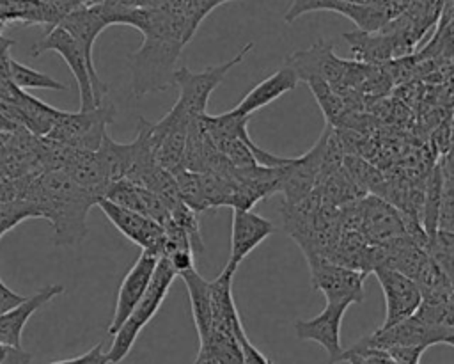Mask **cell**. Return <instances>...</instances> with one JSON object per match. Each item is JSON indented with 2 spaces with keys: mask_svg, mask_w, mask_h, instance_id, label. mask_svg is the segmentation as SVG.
<instances>
[{
  "mask_svg": "<svg viewBox=\"0 0 454 364\" xmlns=\"http://www.w3.org/2000/svg\"><path fill=\"white\" fill-rule=\"evenodd\" d=\"M275 226L254 213L252 210H232V231H231V252L227 266L238 270L241 261L270 234H273Z\"/></svg>",
  "mask_w": 454,
  "mask_h": 364,
  "instance_id": "5bb4252c",
  "label": "cell"
},
{
  "mask_svg": "<svg viewBox=\"0 0 454 364\" xmlns=\"http://www.w3.org/2000/svg\"><path fill=\"white\" fill-rule=\"evenodd\" d=\"M199 119V117H197ZM195 119L190 117L181 107L174 103V107L158 121L153 123L151 128V142L158 165L165 170L176 174L183 170L184 147L190 124Z\"/></svg>",
  "mask_w": 454,
  "mask_h": 364,
  "instance_id": "ba28073f",
  "label": "cell"
},
{
  "mask_svg": "<svg viewBox=\"0 0 454 364\" xmlns=\"http://www.w3.org/2000/svg\"><path fill=\"white\" fill-rule=\"evenodd\" d=\"M7 76L11 78V83L16 85L20 91L23 89H51V91H64L66 85L55 78H51L50 75L39 73L14 59H7Z\"/></svg>",
  "mask_w": 454,
  "mask_h": 364,
  "instance_id": "603a6c76",
  "label": "cell"
},
{
  "mask_svg": "<svg viewBox=\"0 0 454 364\" xmlns=\"http://www.w3.org/2000/svg\"><path fill=\"white\" fill-rule=\"evenodd\" d=\"M372 273L385 297V320L380 328L394 327L417 313L422 304V291L413 279L388 266H376Z\"/></svg>",
  "mask_w": 454,
  "mask_h": 364,
  "instance_id": "30bf717a",
  "label": "cell"
},
{
  "mask_svg": "<svg viewBox=\"0 0 454 364\" xmlns=\"http://www.w3.org/2000/svg\"><path fill=\"white\" fill-rule=\"evenodd\" d=\"M11 107L14 108V114L18 115V119H21L30 131L43 135V137L53 128V124L60 114V110L25 94L20 89L14 92Z\"/></svg>",
  "mask_w": 454,
  "mask_h": 364,
  "instance_id": "44dd1931",
  "label": "cell"
},
{
  "mask_svg": "<svg viewBox=\"0 0 454 364\" xmlns=\"http://www.w3.org/2000/svg\"><path fill=\"white\" fill-rule=\"evenodd\" d=\"M115 108L112 105H101L87 112H62L59 114L53 128L44 135L57 144L96 151L106 135V126L114 121Z\"/></svg>",
  "mask_w": 454,
  "mask_h": 364,
  "instance_id": "8992f818",
  "label": "cell"
},
{
  "mask_svg": "<svg viewBox=\"0 0 454 364\" xmlns=\"http://www.w3.org/2000/svg\"><path fill=\"white\" fill-rule=\"evenodd\" d=\"M96 348H98V344L94 346V348H90L87 353H83V355H78V357H73V359H66V360H57V362H50V364H87L92 357H94V353H96Z\"/></svg>",
  "mask_w": 454,
  "mask_h": 364,
  "instance_id": "4316f807",
  "label": "cell"
},
{
  "mask_svg": "<svg viewBox=\"0 0 454 364\" xmlns=\"http://www.w3.org/2000/svg\"><path fill=\"white\" fill-rule=\"evenodd\" d=\"M25 218H39V213L30 201L0 199V236Z\"/></svg>",
  "mask_w": 454,
  "mask_h": 364,
  "instance_id": "d4e9b609",
  "label": "cell"
},
{
  "mask_svg": "<svg viewBox=\"0 0 454 364\" xmlns=\"http://www.w3.org/2000/svg\"><path fill=\"white\" fill-rule=\"evenodd\" d=\"M236 270L231 266H223L222 273L209 281V297H211V311H213V330H222L234 334L243 328L239 320L234 295H232V279Z\"/></svg>",
  "mask_w": 454,
  "mask_h": 364,
  "instance_id": "ac0fdd59",
  "label": "cell"
},
{
  "mask_svg": "<svg viewBox=\"0 0 454 364\" xmlns=\"http://www.w3.org/2000/svg\"><path fill=\"white\" fill-rule=\"evenodd\" d=\"M20 199L34 204L39 217L53 227L59 247H74L87 236V213L99 197L73 181L64 170H41L28 176Z\"/></svg>",
  "mask_w": 454,
  "mask_h": 364,
  "instance_id": "6da1fadb",
  "label": "cell"
},
{
  "mask_svg": "<svg viewBox=\"0 0 454 364\" xmlns=\"http://www.w3.org/2000/svg\"><path fill=\"white\" fill-rule=\"evenodd\" d=\"M9 350H11V346L0 343V364L5 362V359H7V355H9Z\"/></svg>",
  "mask_w": 454,
  "mask_h": 364,
  "instance_id": "f1b7e54d",
  "label": "cell"
},
{
  "mask_svg": "<svg viewBox=\"0 0 454 364\" xmlns=\"http://www.w3.org/2000/svg\"><path fill=\"white\" fill-rule=\"evenodd\" d=\"M298 83H300L298 71L286 60V64L280 69H277L273 75H270L268 78H264L257 85H254L243 96V99L238 103V107H234V110L241 115L250 117L255 110L270 105L271 101H275L287 91L294 89Z\"/></svg>",
  "mask_w": 454,
  "mask_h": 364,
  "instance_id": "e0dca14e",
  "label": "cell"
},
{
  "mask_svg": "<svg viewBox=\"0 0 454 364\" xmlns=\"http://www.w3.org/2000/svg\"><path fill=\"white\" fill-rule=\"evenodd\" d=\"M314 289L321 291L326 302L360 304L364 300V281L367 273L332 263L321 256L307 257Z\"/></svg>",
  "mask_w": 454,
  "mask_h": 364,
  "instance_id": "52a82bcc",
  "label": "cell"
},
{
  "mask_svg": "<svg viewBox=\"0 0 454 364\" xmlns=\"http://www.w3.org/2000/svg\"><path fill=\"white\" fill-rule=\"evenodd\" d=\"M348 307H349L348 304L326 302L325 309L317 316L310 320L294 321V332L298 339L314 341L321 344L330 357V364L339 362L344 352L340 346V325Z\"/></svg>",
  "mask_w": 454,
  "mask_h": 364,
  "instance_id": "7c38bea8",
  "label": "cell"
},
{
  "mask_svg": "<svg viewBox=\"0 0 454 364\" xmlns=\"http://www.w3.org/2000/svg\"><path fill=\"white\" fill-rule=\"evenodd\" d=\"M94 153H96L99 167L110 185L119 179H124L128 176V172L133 165L135 146H133V142H128V144L115 142L106 133L103 137L99 147Z\"/></svg>",
  "mask_w": 454,
  "mask_h": 364,
  "instance_id": "7402d4cb",
  "label": "cell"
},
{
  "mask_svg": "<svg viewBox=\"0 0 454 364\" xmlns=\"http://www.w3.org/2000/svg\"><path fill=\"white\" fill-rule=\"evenodd\" d=\"M145 2H147V5H149V2H151V0H145Z\"/></svg>",
  "mask_w": 454,
  "mask_h": 364,
  "instance_id": "4dcf8cb0",
  "label": "cell"
},
{
  "mask_svg": "<svg viewBox=\"0 0 454 364\" xmlns=\"http://www.w3.org/2000/svg\"><path fill=\"white\" fill-rule=\"evenodd\" d=\"M43 51H57L73 71L78 83V94H80L78 110L87 112L103 105V96L108 92V87L98 76L94 62H90L85 57L83 50L71 37L69 32L55 25L50 32H46V36L41 41H37L30 48V55L34 57L41 55Z\"/></svg>",
  "mask_w": 454,
  "mask_h": 364,
  "instance_id": "3957f363",
  "label": "cell"
},
{
  "mask_svg": "<svg viewBox=\"0 0 454 364\" xmlns=\"http://www.w3.org/2000/svg\"><path fill=\"white\" fill-rule=\"evenodd\" d=\"M105 197L126 210L137 211V213L158 222L161 227H165L172 222L168 208L156 194H153L147 188L138 186L128 179H119L115 183H110L105 190Z\"/></svg>",
  "mask_w": 454,
  "mask_h": 364,
  "instance_id": "9a60e30c",
  "label": "cell"
},
{
  "mask_svg": "<svg viewBox=\"0 0 454 364\" xmlns=\"http://www.w3.org/2000/svg\"><path fill=\"white\" fill-rule=\"evenodd\" d=\"M312 11H333L349 18L358 30L376 32L401 12L387 5H365L346 0H293L284 14L286 23H293L296 18Z\"/></svg>",
  "mask_w": 454,
  "mask_h": 364,
  "instance_id": "9c48e42d",
  "label": "cell"
},
{
  "mask_svg": "<svg viewBox=\"0 0 454 364\" xmlns=\"http://www.w3.org/2000/svg\"><path fill=\"white\" fill-rule=\"evenodd\" d=\"M158 261H160L158 256L142 250V254L137 257L133 266L128 270V273L124 275L119 286L114 318H112V323L108 325V334L114 336L121 328V325L128 320V316L131 314V311L135 309L142 295L145 293Z\"/></svg>",
  "mask_w": 454,
  "mask_h": 364,
  "instance_id": "4fadbf2b",
  "label": "cell"
},
{
  "mask_svg": "<svg viewBox=\"0 0 454 364\" xmlns=\"http://www.w3.org/2000/svg\"><path fill=\"white\" fill-rule=\"evenodd\" d=\"M96 206H99V210L105 213V217L114 224V227L121 234H124L129 241L138 245L144 252H151L158 257L163 256L165 229L158 222L137 211L126 210L108 201L106 197H101Z\"/></svg>",
  "mask_w": 454,
  "mask_h": 364,
  "instance_id": "8fae6325",
  "label": "cell"
},
{
  "mask_svg": "<svg viewBox=\"0 0 454 364\" xmlns=\"http://www.w3.org/2000/svg\"><path fill=\"white\" fill-rule=\"evenodd\" d=\"M23 298H25V297H21V295L14 293L11 288H7L5 282H4L2 277H0V314L5 313V311H9V309H12V307L18 305L20 302H23Z\"/></svg>",
  "mask_w": 454,
  "mask_h": 364,
  "instance_id": "484cf974",
  "label": "cell"
},
{
  "mask_svg": "<svg viewBox=\"0 0 454 364\" xmlns=\"http://www.w3.org/2000/svg\"><path fill=\"white\" fill-rule=\"evenodd\" d=\"M307 85L310 87V91L314 92L323 114L326 115L328 124L333 128L339 124V121L342 119V114L346 110V103L344 99L319 76H310L305 80Z\"/></svg>",
  "mask_w": 454,
  "mask_h": 364,
  "instance_id": "cb8c5ba5",
  "label": "cell"
},
{
  "mask_svg": "<svg viewBox=\"0 0 454 364\" xmlns=\"http://www.w3.org/2000/svg\"><path fill=\"white\" fill-rule=\"evenodd\" d=\"M57 25L71 34V37L83 50L85 57L92 62L94 41L110 23L103 14L99 4H94V5H83L69 11L67 14L62 16V20Z\"/></svg>",
  "mask_w": 454,
  "mask_h": 364,
  "instance_id": "d6986e66",
  "label": "cell"
},
{
  "mask_svg": "<svg viewBox=\"0 0 454 364\" xmlns=\"http://www.w3.org/2000/svg\"><path fill=\"white\" fill-rule=\"evenodd\" d=\"M181 279L188 289L192 316L195 321V328L199 334V343H204L213 334V311H211V297H209V281H206L195 266L183 272Z\"/></svg>",
  "mask_w": 454,
  "mask_h": 364,
  "instance_id": "ffe728a7",
  "label": "cell"
},
{
  "mask_svg": "<svg viewBox=\"0 0 454 364\" xmlns=\"http://www.w3.org/2000/svg\"><path fill=\"white\" fill-rule=\"evenodd\" d=\"M195 364H222V362H218L215 357H211V355H197V360H195Z\"/></svg>",
  "mask_w": 454,
  "mask_h": 364,
  "instance_id": "83f0119b",
  "label": "cell"
},
{
  "mask_svg": "<svg viewBox=\"0 0 454 364\" xmlns=\"http://www.w3.org/2000/svg\"><path fill=\"white\" fill-rule=\"evenodd\" d=\"M64 291L62 284H50L41 288L30 297H25L23 302L14 305L12 309L0 314V343L14 348H21V334L30 320V316L39 311L44 304H48L53 297Z\"/></svg>",
  "mask_w": 454,
  "mask_h": 364,
  "instance_id": "2e32d148",
  "label": "cell"
},
{
  "mask_svg": "<svg viewBox=\"0 0 454 364\" xmlns=\"http://www.w3.org/2000/svg\"><path fill=\"white\" fill-rule=\"evenodd\" d=\"M443 343H447V344H450V346L454 348V334H452V336H449V337H447Z\"/></svg>",
  "mask_w": 454,
  "mask_h": 364,
  "instance_id": "f546056e",
  "label": "cell"
},
{
  "mask_svg": "<svg viewBox=\"0 0 454 364\" xmlns=\"http://www.w3.org/2000/svg\"><path fill=\"white\" fill-rule=\"evenodd\" d=\"M254 48V43H247L231 60L206 67L202 71H190L188 67L176 69L174 75V85L179 89V96L176 105L181 107L190 117L197 119L206 114V105L211 96V92L223 82V78L229 75V71L238 66L247 53H250Z\"/></svg>",
  "mask_w": 454,
  "mask_h": 364,
  "instance_id": "5b68a950",
  "label": "cell"
},
{
  "mask_svg": "<svg viewBox=\"0 0 454 364\" xmlns=\"http://www.w3.org/2000/svg\"><path fill=\"white\" fill-rule=\"evenodd\" d=\"M176 272L170 266V263L165 257H160L156 270L153 273V279L145 289V293L142 295V298L138 300V304L135 305V309L131 311V314L128 316V320L121 325V328L114 334V341L110 350L106 352V359L108 364H117L121 362L131 350V346L135 344L138 334L142 332V328L153 320V316L158 313L160 305L163 304L170 284L176 279Z\"/></svg>",
  "mask_w": 454,
  "mask_h": 364,
  "instance_id": "277c9868",
  "label": "cell"
},
{
  "mask_svg": "<svg viewBox=\"0 0 454 364\" xmlns=\"http://www.w3.org/2000/svg\"><path fill=\"white\" fill-rule=\"evenodd\" d=\"M183 46V43L174 39L144 36L140 48L128 57L131 92L135 98L165 91L174 85L176 62Z\"/></svg>",
  "mask_w": 454,
  "mask_h": 364,
  "instance_id": "7a4b0ae2",
  "label": "cell"
}]
</instances>
